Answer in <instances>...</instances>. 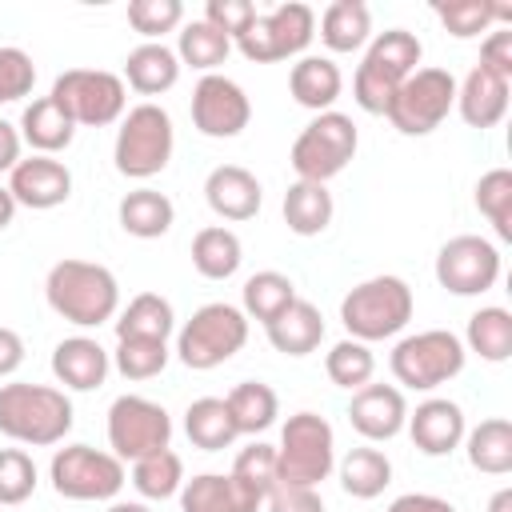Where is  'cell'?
Segmentation results:
<instances>
[{
    "mask_svg": "<svg viewBox=\"0 0 512 512\" xmlns=\"http://www.w3.org/2000/svg\"><path fill=\"white\" fill-rule=\"evenodd\" d=\"M8 192L16 200V208H32V212H48L60 208L72 196V172L64 160L56 156H28L8 172Z\"/></svg>",
    "mask_w": 512,
    "mask_h": 512,
    "instance_id": "17",
    "label": "cell"
},
{
    "mask_svg": "<svg viewBox=\"0 0 512 512\" xmlns=\"http://www.w3.org/2000/svg\"><path fill=\"white\" fill-rule=\"evenodd\" d=\"M104 512H152L148 504H140V500H112Z\"/></svg>",
    "mask_w": 512,
    "mask_h": 512,
    "instance_id": "57",
    "label": "cell"
},
{
    "mask_svg": "<svg viewBox=\"0 0 512 512\" xmlns=\"http://www.w3.org/2000/svg\"><path fill=\"white\" fill-rule=\"evenodd\" d=\"M128 24L144 40H160L164 32H176L184 24V4L180 0H132L128 4Z\"/></svg>",
    "mask_w": 512,
    "mask_h": 512,
    "instance_id": "47",
    "label": "cell"
},
{
    "mask_svg": "<svg viewBox=\"0 0 512 512\" xmlns=\"http://www.w3.org/2000/svg\"><path fill=\"white\" fill-rule=\"evenodd\" d=\"M248 120H252V100L232 76L208 72V76L196 80V88H192V124H196L200 136L232 140L248 128Z\"/></svg>",
    "mask_w": 512,
    "mask_h": 512,
    "instance_id": "16",
    "label": "cell"
},
{
    "mask_svg": "<svg viewBox=\"0 0 512 512\" xmlns=\"http://www.w3.org/2000/svg\"><path fill=\"white\" fill-rule=\"evenodd\" d=\"M468 464L484 476H508L512 472V420L488 416L472 432H464Z\"/></svg>",
    "mask_w": 512,
    "mask_h": 512,
    "instance_id": "32",
    "label": "cell"
},
{
    "mask_svg": "<svg viewBox=\"0 0 512 512\" xmlns=\"http://www.w3.org/2000/svg\"><path fill=\"white\" fill-rule=\"evenodd\" d=\"M412 288L408 280L384 272V276H368L356 288H348V296L340 300V324L348 328L352 340L360 344H376L396 336L408 320H412Z\"/></svg>",
    "mask_w": 512,
    "mask_h": 512,
    "instance_id": "4",
    "label": "cell"
},
{
    "mask_svg": "<svg viewBox=\"0 0 512 512\" xmlns=\"http://www.w3.org/2000/svg\"><path fill=\"white\" fill-rule=\"evenodd\" d=\"M116 220L136 240H160L172 228V220H176V204L164 192H156V188H132L116 204Z\"/></svg>",
    "mask_w": 512,
    "mask_h": 512,
    "instance_id": "27",
    "label": "cell"
},
{
    "mask_svg": "<svg viewBox=\"0 0 512 512\" xmlns=\"http://www.w3.org/2000/svg\"><path fill=\"white\" fill-rule=\"evenodd\" d=\"M244 344H248V316L236 304H224V300L200 304L192 312V320H184V328L176 332V356L192 372L220 368Z\"/></svg>",
    "mask_w": 512,
    "mask_h": 512,
    "instance_id": "7",
    "label": "cell"
},
{
    "mask_svg": "<svg viewBox=\"0 0 512 512\" xmlns=\"http://www.w3.org/2000/svg\"><path fill=\"white\" fill-rule=\"evenodd\" d=\"M204 200H208V208L220 220L240 224V220H252L260 212L264 188H260V180L248 168H240V164H216L204 176Z\"/></svg>",
    "mask_w": 512,
    "mask_h": 512,
    "instance_id": "20",
    "label": "cell"
},
{
    "mask_svg": "<svg viewBox=\"0 0 512 512\" xmlns=\"http://www.w3.org/2000/svg\"><path fill=\"white\" fill-rule=\"evenodd\" d=\"M432 12L456 40H472V36L492 32L496 24L504 28L512 20V8L492 4V0H448V4H432Z\"/></svg>",
    "mask_w": 512,
    "mask_h": 512,
    "instance_id": "38",
    "label": "cell"
},
{
    "mask_svg": "<svg viewBox=\"0 0 512 512\" xmlns=\"http://www.w3.org/2000/svg\"><path fill=\"white\" fill-rule=\"evenodd\" d=\"M48 480H52L56 496L76 500V504H96V500H116L128 472H124V460L104 448L64 444L52 452Z\"/></svg>",
    "mask_w": 512,
    "mask_h": 512,
    "instance_id": "10",
    "label": "cell"
},
{
    "mask_svg": "<svg viewBox=\"0 0 512 512\" xmlns=\"http://www.w3.org/2000/svg\"><path fill=\"white\" fill-rule=\"evenodd\" d=\"M184 432L204 452H220V448H228L240 436L236 432V420H232V412L224 404V396H200V400H192L188 412H184Z\"/></svg>",
    "mask_w": 512,
    "mask_h": 512,
    "instance_id": "35",
    "label": "cell"
},
{
    "mask_svg": "<svg viewBox=\"0 0 512 512\" xmlns=\"http://www.w3.org/2000/svg\"><path fill=\"white\" fill-rule=\"evenodd\" d=\"M420 56H424V44L416 40V32H408V28L376 32L364 48V60H360L356 76H352L356 104L372 116H384L392 92L420 68Z\"/></svg>",
    "mask_w": 512,
    "mask_h": 512,
    "instance_id": "3",
    "label": "cell"
},
{
    "mask_svg": "<svg viewBox=\"0 0 512 512\" xmlns=\"http://www.w3.org/2000/svg\"><path fill=\"white\" fill-rule=\"evenodd\" d=\"M48 96L76 120V128H108L128 112V84L104 68H68Z\"/></svg>",
    "mask_w": 512,
    "mask_h": 512,
    "instance_id": "12",
    "label": "cell"
},
{
    "mask_svg": "<svg viewBox=\"0 0 512 512\" xmlns=\"http://www.w3.org/2000/svg\"><path fill=\"white\" fill-rule=\"evenodd\" d=\"M168 340H116L112 364L124 380H152L168 368Z\"/></svg>",
    "mask_w": 512,
    "mask_h": 512,
    "instance_id": "45",
    "label": "cell"
},
{
    "mask_svg": "<svg viewBox=\"0 0 512 512\" xmlns=\"http://www.w3.org/2000/svg\"><path fill=\"white\" fill-rule=\"evenodd\" d=\"M232 420H236V432L240 436H256V432H268L280 416V396L264 384V380H244L236 384L228 396H224Z\"/></svg>",
    "mask_w": 512,
    "mask_h": 512,
    "instance_id": "37",
    "label": "cell"
},
{
    "mask_svg": "<svg viewBox=\"0 0 512 512\" xmlns=\"http://www.w3.org/2000/svg\"><path fill=\"white\" fill-rule=\"evenodd\" d=\"M172 444V416L148 396H116L108 408V448L120 460H140Z\"/></svg>",
    "mask_w": 512,
    "mask_h": 512,
    "instance_id": "14",
    "label": "cell"
},
{
    "mask_svg": "<svg viewBox=\"0 0 512 512\" xmlns=\"http://www.w3.org/2000/svg\"><path fill=\"white\" fill-rule=\"evenodd\" d=\"M456 108V76L448 68H416L388 100L384 116L400 136L436 132Z\"/></svg>",
    "mask_w": 512,
    "mask_h": 512,
    "instance_id": "11",
    "label": "cell"
},
{
    "mask_svg": "<svg viewBox=\"0 0 512 512\" xmlns=\"http://www.w3.org/2000/svg\"><path fill=\"white\" fill-rule=\"evenodd\" d=\"M240 264H244V244L232 228L208 224L192 236V268L204 280H228L240 272Z\"/></svg>",
    "mask_w": 512,
    "mask_h": 512,
    "instance_id": "30",
    "label": "cell"
},
{
    "mask_svg": "<svg viewBox=\"0 0 512 512\" xmlns=\"http://www.w3.org/2000/svg\"><path fill=\"white\" fill-rule=\"evenodd\" d=\"M20 140L36 152V156H56V152H64L68 144H72V136H76V120L52 100V96H40V100H32L24 112H20Z\"/></svg>",
    "mask_w": 512,
    "mask_h": 512,
    "instance_id": "24",
    "label": "cell"
},
{
    "mask_svg": "<svg viewBox=\"0 0 512 512\" xmlns=\"http://www.w3.org/2000/svg\"><path fill=\"white\" fill-rule=\"evenodd\" d=\"M20 148H24L20 128L8 124V120H0V172H12L20 164Z\"/></svg>",
    "mask_w": 512,
    "mask_h": 512,
    "instance_id": "54",
    "label": "cell"
},
{
    "mask_svg": "<svg viewBox=\"0 0 512 512\" xmlns=\"http://www.w3.org/2000/svg\"><path fill=\"white\" fill-rule=\"evenodd\" d=\"M324 372H328V380H332L336 388L356 392V388L372 384L376 356H372V348H368V344H360V340L344 336L340 344H332V348H328V356H324Z\"/></svg>",
    "mask_w": 512,
    "mask_h": 512,
    "instance_id": "43",
    "label": "cell"
},
{
    "mask_svg": "<svg viewBox=\"0 0 512 512\" xmlns=\"http://www.w3.org/2000/svg\"><path fill=\"white\" fill-rule=\"evenodd\" d=\"M508 92H512V80L488 72V68H472L460 84H456V112L468 128H496L508 112Z\"/></svg>",
    "mask_w": 512,
    "mask_h": 512,
    "instance_id": "21",
    "label": "cell"
},
{
    "mask_svg": "<svg viewBox=\"0 0 512 512\" xmlns=\"http://www.w3.org/2000/svg\"><path fill=\"white\" fill-rule=\"evenodd\" d=\"M336 468V432L320 412H296L280 428L276 444V484L320 488Z\"/></svg>",
    "mask_w": 512,
    "mask_h": 512,
    "instance_id": "6",
    "label": "cell"
},
{
    "mask_svg": "<svg viewBox=\"0 0 512 512\" xmlns=\"http://www.w3.org/2000/svg\"><path fill=\"white\" fill-rule=\"evenodd\" d=\"M280 212H284V224H288V232H296V236H320V232L332 224V216H336V204H332V192H328V184L296 180V184H288Z\"/></svg>",
    "mask_w": 512,
    "mask_h": 512,
    "instance_id": "29",
    "label": "cell"
},
{
    "mask_svg": "<svg viewBox=\"0 0 512 512\" xmlns=\"http://www.w3.org/2000/svg\"><path fill=\"white\" fill-rule=\"evenodd\" d=\"M264 332H268V344L276 352H284V356H308L324 340V316H320V308L312 300L296 296L272 324H264Z\"/></svg>",
    "mask_w": 512,
    "mask_h": 512,
    "instance_id": "25",
    "label": "cell"
},
{
    "mask_svg": "<svg viewBox=\"0 0 512 512\" xmlns=\"http://www.w3.org/2000/svg\"><path fill=\"white\" fill-rule=\"evenodd\" d=\"M44 296L48 308L76 328H100L120 312V284L112 268L96 260H56L44 276Z\"/></svg>",
    "mask_w": 512,
    "mask_h": 512,
    "instance_id": "1",
    "label": "cell"
},
{
    "mask_svg": "<svg viewBox=\"0 0 512 512\" xmlns=\"http://www.w3.org/2000/svg\"><path fill=\"white\" fill-rule=\"evenodd\" d=\"M132 92L140 96H160L168 88H176L180 80V60L164 40H144L124 56V76H120Z\"/></svg>",
    "mask_w": 512,
    "mask_h": 512,
    "instance_id": "23",
    "label": "cell"
},
{
    "mask_svg": "<svg viewBox=\"0 0 512 512\" xmlns=\"http://www.w3.org/2000/svg\"><path fill=\"white\" fill-rule=\"evenodd\" d=\"M36 460L24 448H0V504H24L36 492Z\"/></svg>",
    "mask_w": 512,
    "mask_h": 512,
    "instance_id": "46",
    "label": "cell"
},
{
    "mask_svg": "<svg viewBox=\"0 0 512 512\" xmlns=\"http://www.w3.org/2000/svg\"><path fill=\"white\" fill-rule=\"evenodd\" d=\"M36 84V64L24 48H0V104L28 96Z\"/></svg>",
    "mask_w": 512,
    "mask_h": 512,
    "instance_id": "48",
    "label": "cell"
},
{
    "mask_svg": "<svg viewBox=\"0 0 512 512\" xmlns=\"http://www.w3.org/2000/svg\"><path fill=\"white\" fill-rule=\"evenodd\" d=\"M360 148V132L352 124V116L344 112H316L300 136L292 140V152H288V164L296 172V180H312V184H328L332 176H340L352 156Z\"/></svg>",
    "mask_w": 512,
    "mask_h": 512,
    "instance_id": "8",
    "label": "cell"
},
{
    "mask_svg": "<svg viewBox=\"0 0 512 512\" xmlns=\"http://www.w3.org/2000/svg\"><path fill=\"white\" fill-rule=\"evenodd\" d=\"M488 512H512V488H500V492H492V500H488Z\"/></svg>",
    "mask_w": 512,
    "mask_h": 512,
    "instance_id": "56",
    "label": "cell"
},
{
    "mask_svg": "<svg viewBox=\"0 0 512 512\" xmlns=\"http://www.w3.org/2000/svg\"><path fill=\"white\" fill-rule=\"evenodd\" d=\"M408 436L412 444L424 452V456H448L464 444V408L456 400H444V396H432L424 404H416V412H408Z\"/></svg>",
    "mask_w": 512,
    "mask_h": 512,
    "instance_id": "19",
    "label": "cell"
},
{
    "mask_svg": "<svg viewBox=\"0 0 512 512\" xmlns=\"http://www.w3.org/2000/svg\"><path fill=\"white\" fill-rule=\"evenodd\" d=\"M464 340L448 328H424L416 336H404L396 340L392 356H388V368L396 376V384L412 388V392H432L448 380H456L464 372Z\"/></svg>",
    "mask_w": 512,
    "mask_h": 512,
    "instance_id": "9",
    "label": "cell"
},
{
    "mask_svg": "<svg viewBox=\"0 0 512 512\" xmlns=\"http://www.w3.org/2000/svg\"><path fill=\"white\" fill-rule=\"evenodd\" d=\"M296 300V284L276 272V268H264L256 276L244 280V292H240V312L248 320H260V324H272L288 304Z\"/></svg>",
    "mask_w": 512,
    "mask_h": 512,
    "instance_id": "39",
    "label": "cell"
},
{
    "mask_svg": "<svg viewBox=\"0 0 512 512\" xmlns=\"http://www.w3.org/2000/svg\"><path fill=\"white\" fill-rule=\"evenodd\" d=\"M116 340H168L176 328V312L160 292H140L128 308L116 312Z\"/></svg>",
    "mask_w": 512,
    "mask_h": 512,
    "instance_id": "31",
    "label": "cell"
},
{
    "mask_svg": "<svg viewBox=\"0 0 512 512\" xmlns=\"http://www.w3.org/2000/svg\"><path fill=\"white\" fill-rule=\"evenodd\" d=\"M320 40L328 52H360L372 40V12L364 0H332L320 12Z\"/></svg>",
    "mask_w": 512,
    "mask_h": 512,
    "instance_id": "28",
    "label": "cell"
},
{
    "mask_svg": "<svg viewBox=\"0 0 512 512\" xmlns=\"http://www.w3.org/2000/svg\"><path fill=\"white\" fill-rule=\"evenodd\" d=\"M480 68L512 80V28H492L480 44Z\"/></svg>",
    "mask_w": 512,
    "mask_h": 512,
    "instance_id": "51",
    "label": "cell"
},
{
    "mask_svg": "<svg viewBox=\"0 0 512 512\" xmlns=\"http://www.w3.org/2000/svg\"><path fill=\"white\" fill-rule=\"evenodd\" d=\"M228 476H232L236 496L244 500V508L256 512L268 500V492L276 488V448L272 444H260V440L248 444V448H240Z\"/></svg>",
    "mask_w": 512,
    "mask_h": 512,
    "instance_id": "33",
    "label": "cell"
},
{
    "mask_svg": "<svg viewBox=\"0 0 512 512\" xmlns=\"http://www.w3.org/2000/svg\"><path fill=\"white\" fill-rule=\"evenodd\" d=\"M204 20L212 28H220L228 40H236L256 20V4L252 0H208L204 4Z\"/></svg>",
    "mask_w": 512,
    "mask_h": 512,
    "instance_id": "49",
    "label": "cell"
},
{
    "mask_svg": "<svg viewBox=\"0 0 512 512\" xmlns=\"http://www.w3.org/2000/svg\"><path fill=\"white\" fill-rule=\"evenodd\" d=\"M0 432L28 448H52L72 432V400L52 384H0Z\"/></svg>",
    "mask_w": 512,
    "mask_h": 512,
    "instance_id": "2",
    "label": "cell"
},
{
    "mask_svg": "<svg viewBox=\"0 0 512 512\" xmlns=\"http://www.w3.org/2000/svg\"><path fill=\"white\" fill-rule=\"evenodd\" d=\"M176 496H180V512H248L228 472H200L184 480Z\"/></svg>",
    "mask_w": 512,
    "mask_h": 512,
    "instance_id": "42",
    "label": "cell"
},
{
    "mask_svg": "<svg viewBox=\"0 0 512 512\" xmlns=\"http://www.w3.org/2000/svg\"><path fill=\"white\" fill-rule=\"evenodd\" d=\"M316 36V12L300 0L276 4L272 12H256V20L232 40L244 60L252 64H276L288 56H300Z\"/></svg>",
    "mask_w": 512,
    "mask_h": 512,
    "instance_id": "13",
    "label": "cell"
},
{
    "mask_svg": "<svg viewBox=\"0 0 512 512\" xmlns=\"http://www.w3.org/2000/svg\"><path fill=\"white\" fill-rule=\"evenodd\" d=\"M132 488L144 500H168L184 488V460L172 448L148 452L140 460H132Z\"/></svg>",
    "mask_w": 512,
    "mask_h": 512,
    "instance_id": "41",
    "label": "cell"
},
{
    "mask_svg": "<svg viewBox=\"0 0 512 512\" xmlns=\"http://www.w3.org/2000/svg\"><path fill=\"white\" fill-rule=\"evenodd\" d=\"M12 216H16V200H12L8 184H0V232L12 224Z\"/></svg>",
    "mask_w": 512,
    "mask_h": 512,
    "instance_id": "55",
    "label": "cell"
},
{
    "mask_svg": "<svg viewBox=\"0 0 512 512\" xmlns=\"http://www.w3.org/2000/svg\"><path fill=\"white\" fill-rule=\"evenodd\" d=\"M20 364H24V340H20L16 328H4L0 324V380L12 376Z\"/></svg>",
    "mask_w": 512,
    "mask_h": 512,
    "instance_id": "53",
    "label": "cell"
},
{
    "mask_svg": "<svg viewBox=\"0 0 512 512\" xmlns=\"http://www.w3.org/2000/svg\"><path fill=\"white\" fill-rule=\"evenodd\" d=\"M464 352H476L488 364H504L512 356V312L500 304H488L468 316Z\"/></svg>",
    "mask_w": 512,
    "mask_h": 512,
    "instance_id": "34",
    "label": "cell"
},
{
    "mask_svg": "<svg viewBox=\"0 0 512 512\" xmlns=\"http://www.w3.org/2000/svg\"><path fill=\"white\" fill-rule=\"evenodd\" d=\"M476 208L496 228L500 240H512V172L492 168L476 180Z\"/></svg>",
    "mask_w": 512,
    "mask_h": 512,
    "instance_id": "44",
    "label": "cell"
},
{
    "mask_svg": "<svg viewBox=\"0 0 512 512\" xmlns=\"http://www.w3.org/2000/svg\"><path fill=\"white\" fill-rule=\"evenodd\" d=\"M340 88H344V76L328 56H300L288 72V92L308 112H332V104L340 100Z\"/></svg>",
    "mask_w": 512,
    "mask_h": 512,
    "instance_id": "26",
    "label": "cell"
},
{
    "mask_svg": "<svg viewBox=\"0 0 512 512\" xmlns=\"http://www.w3.org/2000/svg\"><path fill=\"white\" fill-rule=\"evenodd\" d=\"M348 420L352 428L368 440V444H384L392 436L404 432L408 424V400L396 384H364L352 392V404H348Z\"/></svg>",
    "mask_w": 512,
    "mask_h": 512,
    "instance_id": "18",
    "label": "cell"
},
{
    "mask_svg": "<svg viewBox=\"0 0 512 512\" xmlns=\"http://www.w3.org/2000/svg\"><path fill=\"white\" fill-rule=\"evenodd\" d=\"M500 280V248L476 232H460L436 252V284L452 296H480Z\"/></svg>",
    "mask_w": 512,
    "mask_h": 512,
    "instance_id": "15",
    "label": "cell"
},
{
    "mask_svg": "<svg viewBox=\"0 0 512 512\" xmlns=\"http://www.w3.org/2000/svg\"><path fill=\"white\" fill-rule=\"evenodd\" d=\"M340 488L352 496V500H376L388 484H392V460L380 452V448H352L340 464Z\"/></svg>",
    "mask_w": 512,
    "mask_h": 512,
    "instance_id": "36",
    "label": "cell"
},
{
    "mask_svg": "<svg viewBox=\"0 0 512 512\" xmlns=\"http://www.w3.org/2000/svg\"><path fill=\"white\" fill-rule=\"evenodd\" d=\"M172 148H176L172 116L160 104L144 100V104H136L120 116L112 160H116V172L128 176V180H152L168 168Z\"/></svg>",
    "mask_w": 512,
    "mask_h": 512,
    "instance_id": "5",
    "label": "cell"
},
{
    "mask_svg": "<svg viewBox=\"0 0 512 512\" xmlns=\"http://www.w3.org/2000/svg\"><path fill=\"white\" fill-rule=\"evenodd\" d=\"M112 356L92 336H68L52 348V376L72 392H96L108 380Z\"/></svg>",
    "mask_w": 512,
    "mask_h": 512,
    "instance_id": "22",
    "label": "cell"
},
{
    "mask_svg": "<svg viewBox=\"0 0 512 512\" xmlns=\"http://www.w3.org/2000/svg\"><path fill=\"white\" fill-rule=\"evenodd\" d=\"M176 60H180V68H196V72H216L224 60H228V52H232V40L220 32V28H212L208 20H192V24H184L180 28V40H176Z\"/></svg>",
    "mask_w": 512,
    "mask_h": 512,
    "instance_id": "40",
    "label": "cell"
},
{
    "mask_svg": "<svg viewBox=\"0 0 512 512\" xmlns=\"http://www.w3.org/2000/svg\"><path fill=\"white\" fill-rule=\"evenodd\" d=\"M264 504L268 512H324V496L304 484H276Z\"/></svg>",
    "mask_w": 512,
    "mask_h": 512,
    "instance_id": "50",
    "label": "cell"
},
{
    "mask_svg": "<svg viewBox=\"0 0 512 512\" xmlns=\"http://www.w3.org/2000/svg\"><path fill=\"white\" fill-rule=\"evenodd\" d=\"M388 512H456V508H452V500L432 496V492H404L388 504Z\"/></svg>",
    "mask_w": 512,
    "mask_h": 512,
    "instance_id": "52",
    "label": "cell"
}]
</instances>
